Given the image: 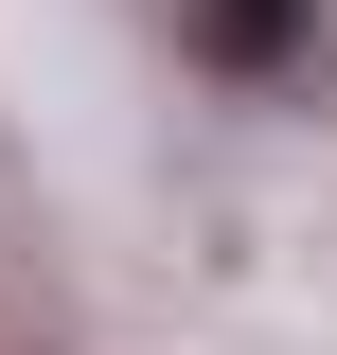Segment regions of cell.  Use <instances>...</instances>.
<instances>
[{
    "mask_svg": "<svg viewBox=\"0 0 337 355\" xmlns=\"http://www.w3.org/2000/svg\"><path fill=\"white\" fill-rule=\"evenodd\" d=\"M178 53L213 89H302L320 71V0H178Z\"/></svg>",
    "mask_w": 337,
    "mask_h": 355,
    "instance_id": "1",
    "label": "cell"
}]
</instances>
